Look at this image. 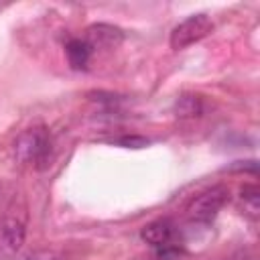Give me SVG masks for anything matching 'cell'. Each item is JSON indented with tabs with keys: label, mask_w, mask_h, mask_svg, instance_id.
<instances>
[{
	"label": "cell",
	"mask_w": 260,
	"mask_h": 260,
	"mask_svg": "<svg viewBox=\"0 0 260 260\" xmlns=\"http://www.w3.org/2000/svg\"><path fill=\"white\" fill-rule=\"evenodd\" d=\"M51 150H53V138L49 128L43 124L22 130L14 140V158L20 165L43 169L51 158Z\"/></svg>",
	"instance_id": "6da1fadb"
},
{
	"label": "cell",
	"mask_w": 260,
	"mask_h": 260,
	"mask_svg": "<svg viewBox=\"0 0 260 260\" xmlns=\"http://www.w3.org/2000/svg\"><path fill=\"white\" fill-rule=\"evenodd\" d=\"M26 225H28L26 203L14 197L0 219V254L2 256H14L22 250L26 240Z\"/></svg>",
	"instance_id": "7a4b0ae2"
},
{
	"label": "cell",
	"mask_w": 260,
	"mask_h": 260,
	"mask_svg": "<svg viewBox=\"0 0 260 260\" xmlns=\"http://www.w3.org/2000/svg\"><path fill=\"white\" fill-rule=\"evenodd\" d=\"M228 197H230V191H228L225 185H213V187L201 191L187 205V217H189V221L201 223V225H209L217 217L219 209L225 205Z\"/></svg>",
	"instance_id": "3957f363"
},
{
	"label": "cell",
	"mask_w": 260,
	"mask_h": 260,
	"mask_svg": "<svg viewBox=\"0 0 260 260\" xmlns=\"http://www.w3.org/2000/svg\"><path fill=\"white\" fill-rule=\"evenodd\" d=\"M140 238L152 246L160 258H173L179 252V232L171 219H154L142 228Z\"/></svg>",
	"instance_id": "277c9868"
},
{
	"label": "cell",
	"mask_w": 260,
	"mask_h": 260,
	"mask_svg": "<svg viewBox=\"0 0 260 260\" xmlns=\"http://www.w3.org/2000/svg\"><path fill=\"white\" fill-rule=\"evenodd\" d=\"M211 30H213V22H211V18L207 14H203V12L191 14V16H187L185 20H181L171 30L169 45H171V49L181 51V49H187L189 45L205 39Z\"/></svg>",
	"instance_id": "5b68a950"
},
{
	"label": "cell",
	"mask_w": 260,
	"mask_h": 260,
	"mask_svg": "<svg viewBox=\"0 0 260 260\" xmlns=\"http://www.w3.org/2000/svg\"><path fill=\"white\" fill-rule=\"evenodd\" d=\"M83 41L91 47V51L93 49H116L124 41V32L114 24L98 22V24H91L85 30V39Z\"/></svg>",
	"instance_id": "8992f818"
},
{
	"label": "cell",
	"mask_w": 260,
	"mask_h": 260,
	"mask_svg": "<svg viewBox=\"0 0 260 260\" xmlns=\"http://www.w3.org/2000/svg\"><path fill=\"white\" fill-rule=\"evenodd\" d=\"M91 53H93L91 47L83 39H71L65 45V55L73 69H85L91 59Z\"/></svg>",
	"instance_id": "52a82bcc"
},
{
	"label": "cell",
	"mask_w": 260,
	"mask_h": 260,
	"mask_svg": "<svg viewBox=\"0 0 260 260\" xmlns=\"http://www.w3.org/2000/svg\"><path fill=\"white\" fill-rule=\"evenodd\" d=\"M173 112L179 118H197L203 114V100L195 93H185L175 102Z\"/></svg>",
	"instance_id": "ba28073f"
},
{
	"label": "cell",
	"mask_w": 260,
	"mask_h": 260,
	"mask_svg": "<svg viewBox=\"0 0 260 260\" xmlns=\"http://www.w3.org/2000/svg\"><path fill=\"white\" fill-rule=\"evenodd\" d=\"M240 203L244 207V211L250 217H258L260 213V193L256 185H244V189L240 191Z\"/></svg>",
	"instance_id": "9c48e42d"
},
{
	"label": "cell",
	"mask_w": 260,
	"mask_h": 260,
	"mask_svg": "<svg viewBox=\"0 0 260 260\" xmlns=\"http://www.w3.org/2000/svg\"><path fill=\"white\" fill-rule=\"evenodd\" d=\"M120 144H124V146H132V148H140V146L148 144V140H144V138H140V136H126V138L120 140Z\"/></svg>",
	"instance_id": "30bf717a"
}]
</instances>
